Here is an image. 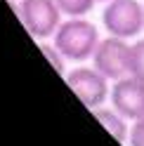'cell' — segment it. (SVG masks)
<instances>
[{"instance_id":"5b68a950","label":"cell","mask_w":144,"mask_h":146,"mask_svg":"<svg viewBox=\"0 0 144 146\" xmlns=\"http://www.w3.org/2000/svg\"><path fill=\"white\" fill-rule=\"evenodd\" d=\"M130 54H132L130 40L106 35V38L99 40V45H97V50H95L90 61L109 80H121L125 76H130Z\"/></svg>"},{"instance_id":"7c38bea8","label":"cell","mask_w":144,"mask_h":146,"mask_svg":"<svg viewBox=\"0 0 144 146\" xmlns=\"http://www.w3.org/2000/svg\"><path fill=\"white\" fill-rule=\"evenodd\" d=\"M97 3H109V0H97Z\"/></svg>"},{"instance_id":"9c48e42d","label":"cell","mask_w":144,"mask_h":146,"mask_svg":"<svg viewBox=\"0 0 144 146\" xmlns=\"http://www.w3.org/2000/svg\"><path fill=\"white\" fill-rule=\"evenodd\" d=\"M130 76L144 83V38H137L132 42V54H130Z\"/></svg>"},{"instance_id":"ba28073f","label":"cell","mask_w":144,"mask_h":146,"mask_svg":"<svg viewBox=\"0 0 144 146\" xmlns=\"http://www.w3.org/2000/svg\"><path fill=\"white\" fill-rule=\"evenodd\" d=\"M64 17H87L95 10L97 0H57Z\"/></svg>"},{"instance_id":"52a82bcc","label":"cell","mask_w":144,"mask_h":146,"mask_svg":"<svg viewBox=\"0 0 144 146\" xmlns=\"http://www.w3.org/2000/svg\"><path fill=\"white\" fill-rule=\"evenodd\" d=\"M95 115H97V120H99L104 127H106V132H109L113 139H118V141H125L128 144V137H130V127H128V118L121 115L116 108H95Z\"/></svg>"},{"instance_id":"277c9868","label":"cell","mask_w":144,"mask_h":146,"mask_svg":"<svg viewBox=\"0 0 144 146\" xmlns=\"http://www.w3.org/2000/svg\"><path fill=\"white\" fill-rule=\"evenodd\" d=\"M66 85L80 99V104L87 106L90 111L104 106V102L111 94L109 78L104 73H99L95 66H78L73 71H69L66 73Z\"/></svg>"},{"instance_id":"30bf717a","label":"cell","mask_w":144,"mask_h":146,"mask_svg":"<svg viewBox=\"0 0 144 146\" xmlns=\"http://www.w3.org/2000/svg\"><path fill=\"white\" fill-rule=\"evenodd\" d=\"M40 50L50 57V61H52V66H55L59 73H64V57H61V52L55 47V45H47V42H40Z\"/></svg>"},{"instance_id":"8fae6325","label":"cell","mask_w":144,"mask_h":146,"mask_svg":"<svg viewBox=\"0 0 144 146\" xmlns=\"http://www.w3.org/2000/svg\"><path fill=\"white\" fill-rule=\"evenodd\" d=\"M128 146H144V118L132 123L130 137H128Z\"/></svg>"},{"instance_id":"7a4b0ae2","label":"cell","mask_w":144,"mask_h":146,"mask_svg":"<svg viewBox=\"0 0 144 146\" xmlns=\"http://www.w3.org/2000/svg\"><path fill=\"white\" fill-rule=\"evenodd\" d=\"M102 26L109 35L137 40L144 31V5L139 0H109L102 10Z\"/></svg>"},{"instance_id":"3957f363","label":"cell","mask_w":144,"mask_h":146,"mask_svg":"<svg viewBox=\"0 0 144 146\" xmlns=\"http://www.w3.org/2000/svg\"><path fill=\"white\" fill-rule=\"evenodd\" d=\"M17 14L29 35H33L35 40H52L59 24L64 21L57 0H19Z\"/></svg>"},{"instance_id":"6da1fadb","label":"cell","mask_w":144,"mask_h":146,"mask_svg":"<svg viewBox=\"0 0 144 146\" xmlns=\"http://www.w3.org/2000/svg\"><path fill=\"white\" fill-rule=\"evenodd\" d=\"M99 29L85 17H66L52 35V45L66 61H87L99 45Z\"/></svg>"},{"instance_id":"8992f818","label":"cell","mask_w":144,"mask_h":146,"mask_svg":"<svg viewBox=\"0 0 144 146\" xmlns=\"http://www.w3.org/2000/svg\"><path fill=\"white\" fill-rule=\"evenodd\" d=\"M109 102L128 120H132V123L139 120V118H144V83L137 80L135 76L113 80Z\"/></svg>"}]
</instances>
